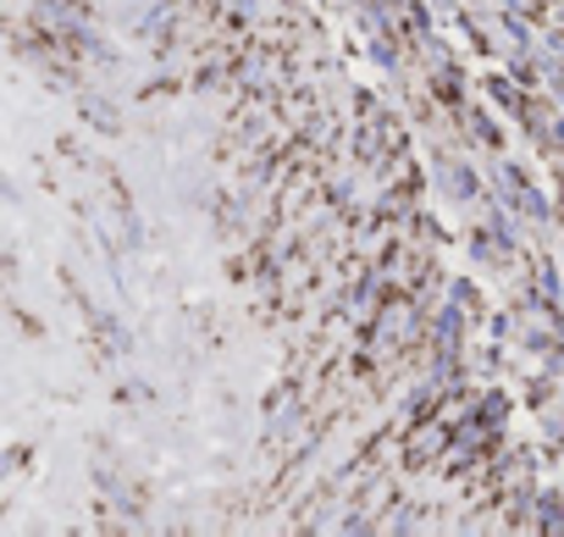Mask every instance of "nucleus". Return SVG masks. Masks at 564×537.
Masks as SVG:
<instances>
[{
    "mask_svg": "<svg viewBox=\"0 0 564 537\" xmlns=\"http://www.w3.org/2000/svg\"><path fill=\"white\" fill-rule=\"evenodd\" d=\"M448 449V421L437 416V421H421L415 427V438H410V460L421 465V460H432V454H443Z\"/></svg>",
    "mask_w": 564,
    "mask_h": 537,
    "instance_id": "1",
    "label": "nucleus"
},
{
    "mask_svg": "<svg viewBox=\"0 0 564 537\" xmlns=\"http://www.w3.org/2000/svg\"><path fill=\"white\" fill-rule=\"evenodd\" d=\"M410 327H415V311L399 300V305H388V311H382V322H377V344H404V339H410Z\"/></svg>",
    "mask_w": 564,
    "mask_h": 537,
    "instance_id": "2",
    "label": "nucleus"
}]
</instances>
